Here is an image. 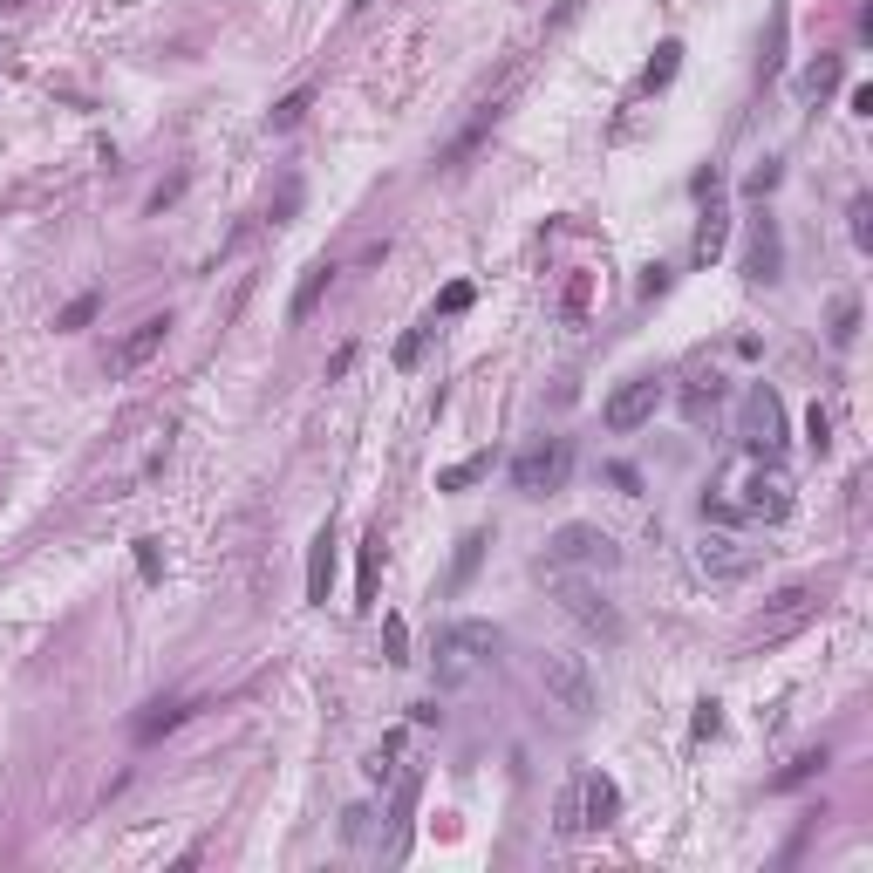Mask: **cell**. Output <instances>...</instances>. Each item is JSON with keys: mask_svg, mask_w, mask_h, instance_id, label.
I'll list each match as a JSON object with an SVG mask.
<instances>
[{"mask_svg": "<svg viewBox=\"0 0 873 873\" xmlns=\"http://www.w3.org/2000/svg\"><path fill=\"white\" fill-rule=\"evenodd\" d=\"M492 655H498V628L492 621H444V628H437V648H430L437 689H464Z\"/></svg>", "mask_w": 873, "mask_h": 873, "instance_id": "obj_1", "label": "cell"}, {"mask_svg": "<svg viewBox=\"0 0 873 873\" xmlns=\"http://www.w3.org/2000/svg\"><path fill=\"white\" fill-rule=\"evenodd\" d=\"M539 689H546V703L567 723H587L601 710V683H594L587 655H567V648H546V655H539Z\"/></svg>", "mask_w": 873, "mask_h": 873, "instance_id": "obj_2", "label": "cell"}, {"mask_svg": "<svg viewBox=\"0 0 873 873\" xmlns=\"http://www.w3.org/2000/svg\"><path fill=\"white\" fill-rule=\"evenodd\" d=\"M614 812H621V792H614V778H601V771H573L567 792H560V812H553V826L567 839L580 833H601V826H614Z\"/></svg>", "mask_w": 873, "mask_h": 873, "instance_id": "obj_3", "label": "cell"}, {"mask_svg": "<svg viewBox=\"0 0 873 873\" xmlns=\"http://www.w3.org/2000/svg\"><path fill=\"white\" fill-rule=\"evenodd\" d=\"M567 478H573L567 437H539V444H526V451L512 457V492H526V498H553Z\"/></svg>", "mask_w": 873, "mask_h": 873, "instance_id": "obj_4", "label": "cell"}, {"mask_svg": "<svg viewBox=\"0 0 873 873\" xmlns=\"http://www.w3.org/2000/svg\"><path fill=\"white\" fill-rule=\"evenodd\" d=\"M614 560H621V546L601 526H560L546 539V567L553 573H608Z\"/></svg>", "mask_w": 873, "mask_h": 873, "instance_id": "obj_5", "label": "cell"}, {"mask_svg": "<svg viewBox=\"0 0 873 873\" xmlns=\"http://www.w3.org/2000/svg\"><path fill=\"white\" fill-rule=\"evenodd\" d=\"M737 437H744V451L758 457H778L785 451V403H778V389H751L744 396V417H737Z\"/></svg>", "mask_w": 873, "mask_h": 873, "instance_id": "obj_6", "label": "cell"}, {"mask_svg": "<svg viewBox=\"0 0 873 873\" xmlns=\"http://www.w3.org/2000/svg\"><path fill=\"white\" fill-rule=\"evenodd\" d=\"M812 614H819V594H812V587H785V594H778V608L751 621V635H744V655H758V648H771V642H785V635H798V628H805Z\"/></svg>", "mask_w": 873, "mask_h": 873, "instance_id": "obj_7", "label": "cell"}, {"mask_svg": "<svg viewBox=\"0 0 873 873\" xmlns=\"http://www.w3.org/2000/svg\"><path fill=\"white\" fill-rule=\"evenodd\" d=\"M689 567L703 573V580H744V573L758 567V546H744L737 532H703L689 546Z\"/></svg>", "mask_w": 873, "mask_h": 873, "instance_id": "obj_8", "label": "cell"}, {"mask_svg": "<svg viewBox=\"0 0 873 873\" xmlns=\"http://www.w3.org/2000/svg\"><path fill=\"white\" fill-rule=\"evenodd\" d=\"M553 580H560V601H567V614L580 621V628H594V635L621 642V614H614V601L587 580V573H553Z\"/></svg>", "mask_w": 873, "mask_h": 873, "instance_id": "obj_9", "label": "cell"}, {"mask_svg": "<svg viewBox=\"0 0 873 873\" xmlns=\"http://www.w3.org/2000/svg\"><path fill=\"white\" fill-rule=\"evenodd\" d=\"M655 410H662V382L655 376H628L608 403H601V423H608L614 437H628V430H642Z\"/></svg>", "mask_w": 873, "mask_h": 873, "instance_id": "obj_10", "label": "cell"}, {"mask_svg": "<svg viewBox=\"0 0 873 873\" xmlns=\"http://www.w3.org/2000/svg\"><path fill=\"white\" fill-rule=\"evenodd\" d=\"M164 335H171V314H151V321H137L123 342L110 348V376H130V369H144L157 348H164Z\"/></svg>", "mask_w": 873, "mask_h": 873, "instance_id": "obj_11", "label": "cell"}, {"mask_svg": "<svg viewBox=\"0 0 873 873\" xmlns=\"http://www.w3.org/2000/svg\"><path fill=\"white\" fill-rule=\"evenodd\" d=\"M744 512H758V519H771V526H778V519H785V512H792V485H785V478H751V485H744Z\"/></svg>", "mask_w": 873, "mask_h": 873, "instance_id": "obj_12", "label": "cell"}, {"mask_svg": "<svg viewBox=\"0 0 873 873\" xmlns=\"http://www.w3.org/2000/svg\"><path fill=\"white\" fill-rule=\"evenodd\" d=\"M328 580H335V532H321L307 553V601H328Z\"/></svg>", "mask_w": 873, "mask_h": 873, "instance_id": "obj_13", "label": "cell"}, {"mask_svg": "<svg viewBox=\"0 0 873 873\" xmlns=\"http://www.w3.org/2000/svg\"><path fill=\"white\" fill-rule=\"evenodd\" d=\"M335 287V260H314L307 266V280H301V294H294V307H287V321H307L314 314V301Z\"/></svg>", "mask_w": 873, "mask_h": 873, "instance_id": "obj_14", "label": "cell"}, {"mask_svg": "<svg viewBox=\"0 0 873 873\" xmlns=\"http://www.w3.org/2000/svg\"><path fill=\"white\" fill-rule=\"evenodd\" d=\"M492 471V451H478V457H464V464H451L444 478H437V492H464V485H478Z\"/></svg>", "mask_w": 873, "mask_h": 873, "instance_id": "obj_15", "label": "cell"}, {"mask_svg": "<svg viewBox=\"0 0 873 873\" xmlns=\"http://www.w3.org/2000/svg\"><path fill=\"white\" fill-rule=\"evenodd\" d=\"M307 103H314V89H294V96H280V103H273V116H266V130H294V123L307 116Z\"/></svg>", "mask_w": 873, "mask_h": 873, "instance_id": "obj_16", "label": "cell"}, {"mask_svg": "<svg viewBox=\"0 0 873 873\" xmlns=\"http://www.w3.org/2000/svg\"><path fill=\"white\" fill-rule=\"evenodd\" d=\"M430 335H437V321H417L403 342H396V369H417L423 362V348H430Z\"/></svg>", "mask_w": 873, "mask_h": 873, "instance_id": "obj_17", "label": "cell"}, {"mask_svg": "<svg viewBox=\"0 0 873 873\" xmlns=\"http://www.w3.org/2000/svg\"><path fill=\"white\" fill-rule=\"evenodd\" d=\"M191 710L185 703H151V717H137V737H144V744H151L157 730H171V723H185Z\"/></svg>", "mask_w": 873, "mask_h": 873, "instance_id": "obj_18", "label": "cell"}, {"mask_svg": "<svg viewBox=\"0 0 873 873\" xmlns=\"http://www.w3.org/2000/svg\"><path fill=\"white\" fill-rule=\"evenodd\" d=\"M471 307V280H451L444 294H437V307H430V321H444V314H464Z\"/></svg>", "mask_w": 873, "mask_h": 873, "instance_id": "obj_19", "label": "cell"}, {"mask_svg": "<svg viewBox=\"0 0 873 873\" xmlns=\"http://www.w3.org/2000/svg\"><path fill=\"white\" fill-rule=\"evenodd\" d=\"M96 301H103V294H76V301L62 307V321H55V328H89V321H96Z\"/></svg>", "mask_w": 873, "mask_h": 873, "instance_id": "obj_20", "label": "cell"}, {"mask_svg": "<svg viewBox=\"0 0 873 873\" xmlns=\"http://www.w3.org/2000/svg\"><path fill=\"white\" fill-rule=\"evenodd\" d=\"M805 437H812V451L826 457V444H833V417H826L819 403H812V417H805Z\"/></svg>", "mask_w": 873, "mask_h": 873, "instance_id": "obj_21", "label": "cell"}, {"mask_svg": "<svg viewBox=\"0 0 873 873\" xmlns=\"http://www.w3.org/2000/svg\"><path fill=\"white\" fill-rule=\"evenodd\" d=\"M833 82H839V62H812V69H805V96H826Z\"/></svg>", "mask_w": 873, "mask_h": 873, "instance_id": "obj_22", "label": "cell"}, {"mask_svg": "<svg viewBox=\"0 0 873 873\" xmlns=\"http://www.w3.org/2000/svg\"><path fill=\"white\" fill-rule=\"evenodd\" d=\"M853 246H860V253L873 246V205L867 198H853Z\"/></svg>", "mask_w": 873, "mask_h": 873, "instance_id": "obj_23", "label": "cell"}, {"mask_svg": "<svg viewBox=\"0 0 873 873\" xmlns=\"http://www.w3.org/2000/svg\"><path fill=\"white\" fill-rule=\"evenodd\" d=\"M819 764H826V751H805V758H792V771H778V785H805Z\"/></svg>", "mask_w": 873, "mask_h": 873, "instance_id": "obj_24", "label": "cell"}, {"mask_svg": "<svg viewBox=\"0 0 873 873\" xmlns=\"http://www.w3.org/2000/svg\"><path fill=\"white\" fill-rule=\"evenodd\" d=\"M655 55H662V62H655V69H648V89H662V82L676 76V55H683V48H676V41H662V48H655Z\"/></svg>", "mask_w": 873, "mask_h": 873, "instance_id": "obj_25", "label": "cell"}, {"mask_svg": "<svg viewBox=\"0 0 873 873\" xmlns=\"http://www.w3.org/2000/svg\"><path fill=\"white\" fill-rule=\"evenodd\" d=\"M853 335H860V307L846 301V307H839V314H833V342L846 348V342H853Z\"/></svg>", "mask_w": 873, "mask_h": 873, "instance_id": "obj_26", "label": "cell"}, {"mask_svg": "<svg viewBox=\"0 0 873 873\" xmlns=\"http://www.w3.org/2000/svg\"><path fill=\"white\" fill-rule=\"evenodd\" d=\"M717 396H723L717 382H710V389H689V403H683V410H689V417H696V423H703V417H710V410H717Z\"/></svg>", "mask_w": 873, "mask_h": 873, "instance_id": "obj_27", "label": "cell"}, {"mask_svg": "<svg viewBox=\"0 0 873 873\" xmlns=\"http://www.w3.org/2000/svg\"><path fill=\"white\" fill-rule=\"evenodd\" d=\"M137 573H144V580H157V573H164V560H157V539H137Z\"/></svg>", "mask_w": 873, "mask_h": 873, "instance_id": "obj_28", "label": "cell"}, {"mask_svg": "<svg viewBox=\"0 0 873 873\" xmlns=\"http://www.w3.org/2000/svg\"><path fill=\"white\" fill-rule=\"evenodd\" d=\"M717 730H723V710H717V703H703V710H696V737H717Z\"/></svg>", "mask_w": 873, "mask_h": 873, "instance_id": "obj_29", "label": "cell"}, {"mask_svg": "<svg viewBox=\"0 0 873 873\" xmlns=\"http://www.w3.org/2000/svg\"><path fill=\"white\" fill-rule=\"evenodd\" d=\"M478 546H485V532H471V539H464V553H457V573H471V567H478Z\"/></svg>", "mask_w": 873, "mask_h": 873, "instance_id": "obj_30", "label": "cell"}]
</instances>
